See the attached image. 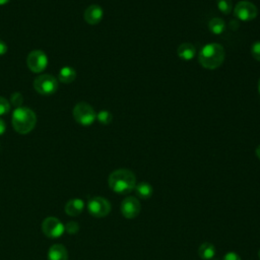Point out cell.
I'll return each mask as SVG.
<instances>
[{"mask_svg": "<svg viewBox=\"0 0 260 260\" xmlns=\"http://www.w3.org/2000/svg\"><path fill=\"white\" fill-rule=\"evenodd\" d=\"M215 247L211 243H203L198 249V255L203 260H212L215 256Z\"/></svg>", "mask_w": 260, "mask_h": 260, "instance_id": "cell-15", "label": "cell"}, {"mask_svg": "<svg viewBox=\"0 0 260 260\" xmlns=\"http://www.w3.org/2000/svg\"><path fill=\"white\" fill-rule=\"evenodd\" d=\"M74 120L82 126H90L96 119V113L93 108L84 102L75 105L72 111Z\"/></svg>", "mask_w": 260, "mask_h": 260, "instance_id": "cell-4", "label": "cell"}, {"mask_svg": "<svg viewBox=\"0 0 260 260\" xmlns=\"http://www.w3.org/2000/svg\"><path fill=\"white\" fill-rule=\"evenodd\" d=\"M134 190L136 192V194L138 195V197L142 198V199H147L149 197H151L152 195V186L146 182H141L137 185H135Z\"/></svg>", "mask_w": 260, "mask_h": 260, "instance_id": "cell-17", "label": "cell"}, {"mask_svg": "<svg viewBox=\"0 0 260 260\" xmlns=\"http://www.w3.org/2000/svg\"><path fill=\"white\" fill-rule=\"evenodd\" d=\"M22 94L20 92H13L10 96V102L11 104L15 107V108H18V107H21V104H22Z\"/></svg>", "mask_w": 260, "mask_h": 260, "instance_id": "cell-22", "label": "cell"}, {"mask_svg": "<svg viewBox=\"0 0 260 260\" xmlns=\"http://www.w3.org/2000/svg\"><path fill=\"white\" fill-rule=\"evenodd\" d=\"M37 123V117L32 110L27 107H18L12 113V126L19 134H27Z\"/></svg>", "mask_w": 260, "mask_h": 260, "instance_id": "cell-3", "label": "cell"}, {"mask_svg": "<svg viewBox=\"0 0 260 260\" xmlns=\"http://www.w3.org/2000/svg\"><path fill=\"white\" fill-rule=\"evenodd\" d=\"M218 10L223 14H230L233 9L232 0H216Z\"/></svg>", "mask_w": 260, "mask_h": 260, "instance_id": "cell-19", "label": "cell"}, {"mask_svg": "<svg viewBox=\"0 0 260 260\" xmlns=\"http://www.w3.org/2000/svg\"><path fill=\"white\" fill-rule=\"evenodd\" d=\"M10 0H0V5H5L9 2Z\"/></svg>", "mask_w": 260, "mask_h": 260, "instance_id": "cell-29", "label": "cell"}, {"mask_svg": "<svg viewBox=\"0 0 260 260\" xmlns=\"http://www.w3.org/2000/svg\"><path fill=\"white\" fill-rule=\"evenodd\" d=\"M225 57L224 49L220 44L210 43L205 45L199 52V63L206 69L218 68Z\"/></svg>", "mask_w": 260, "mask_h": 260, "instance_id": "cell-2", "label": "cell"}, {"mask_svg": "<svg viewBox=\"0 0 260 260\" xmlns=\"http://www.w3.org/2000/svg\"><path fill=\"white\" fill-rule=\"evenodd\" d=\"M258 92L260 94V78H259V82H258Z\"/></svg>", "mask_w": 260, "mask_h": 260, "instance_id": "cell-30", "label": "cell"}, {"mask_svg": "<svg viewBox=\"0 0 260 260\" xmlns=\"http://www.w3.org/2000/svg\"><path fill=\"white\" fill-rule=\"evenodd\" d=\"M255 153H256L257 157L260 159V145L257 146V148H256V150H255Z\"/></svg>", "mask_w": 260, "mask_h": 260, "instance_id": "cell-28", "label": "cell"}, {"mask_svg": "<svg viewBox=\"0 0 260 260\" xmlns=\"http://www.w3.org/2000/svg\"><path fill=\"white\" fill-rule=\"evenodd\" d=\"M7 50H8L7 45H6L3 41H1V40H0V56L4 55V54L7 52Z\"/></svg>", "mask_w": 260, "mask_h": 260, "instance_id": "cell-26", "label": "cell"}, {"mask_svg": "<svg viewBox=\"0 0 260 260\" xmlns=\"http://www.w3.org/2000/svg\"><path fill=\"white\" fill-rule=\"evenodd\" d=\"M48 260H68V252L62 244L52 245L47 254Z\"/></svg>", "mask_w": 260, "mask_h": 260, "instance_id": "cell-12", "label": "cell"}, {"mask_svg": "<svg viewBox=\"0 0 260 260\" xmlns=\"http://www.w3.org/2000/svg\"><path fill=\"white\" fill-rule=\"evenodd\" d=\"M177 54L180 59H182L184 61H190L195 57L196 49L190 43H183L178 47Z\"/></svg>", "mask_w": 260, "mask_h": 260, "instance_id": "cell-14", "label": "cell"}, {"mask_svg": "<svg viewBox=\"0 0 260 260\" xmlns=\"http://www.w3.org/2000/svg\"><path fill=\"white\" fill-rule=\"evenodd\" d=\"M258 256H259V258H260V249H259V252H258Z\"/></svg>", "mask_w": 260, "mask_h": 260, "instance_id": "cell-31", "label": "cell"}, {"mask_svg": "<svg viewBox=\"0 0 260 260\" xmlns=\"http://www.w3.org/2000/svg\"><path fill=\"white\" fill-rule=\"evenodd\" d=\"M83 17L88 24H91V25L98 24L99 22H101V20L104 17V10L101 6L96 4H92L84 10Z\"/></svg>", "mask_w": 260, "mask_h": 260, "instance_id": "cell-11", "label": "cell"}, {"mask_svg": "<svg viewBox=\"0 0 260 260\" xmlns=\"http://www.w3.org/2000/svg\"><path fill=\"white\" fill-rule=\"evenodd\" d=\"M64 228H65V231H66L68 234H76V233L78 232V230H79V225H78V223L75 222V221H69V222H67V223L64 225Z\"/></svg>", "mask_w": 260, "mask_h": 260, "instance_id": "cell-24", "label": "cell"}, {"mask_svg": "<svg viewBox=\"0 0 260 260\" xmlns=\"http://www.w3.org/2000/svg\"><path fill=\"white\" fill-rule=\"evenodd\" d=\"M9 111H10V104H9V102L5 98L0 96V116L8 114Z\"/></svg>", "mask_w": 260, "mask_h": 260, "instance_id": "cell-21", "label": "cell"}, {"mask_svg": "<svg viewBox=\"0 0 260 260\" xmlns=\"http://www.w3.org/2000/svg\"><path fill=\"white\" fill-rule=\"evenodd\" d=\"M76 77V71L70 66H64L58 73V79L63 83H71Z\"/></svg>", "mask_w": 260, "mask_h": 260, "instance_id": "cell-16", "label": "cell"}, {"mask_svg": "<svg viewBox=\"0 0 260 260\" xmlns=\"http://www.w3.org/2000/svg\"><path fill=\"white\" fill-rule=\"evenodd\" d=\"M208 28L214 35H221L225 29V23L221 18L214 17L209 20Z\"/></svg>", "mask_w": 260, "mask_h": 260, "instance_id": "cell-18", "label": "cell"}, {"mask_svg": "<svg viewBox=\"0 0 260 260\" xmlns=\"http://www.w3.org/2000/svg\"><path fill=\"white\" fill-rule=\"evenodd\" d=\"M251 53H252V56L254 57V59H256L257 61L260 62V41L253 43V45L251 47Z\"/></svg>", "mask_w": 260, "mask_h": 260, "instance_id": "cell-23", "label": "cell"}, {"mask_svg": "<svg viewBox=\"0 0 260 260\" xmlns=\"http://www.w3.org/2000/svg\"><path fill=\"white\" fill-rule=\"evenodd\" d=\"M5 130H6V125H5L4 121H3L2 119H0V136H1L2 134H4Z\"/></svg>", "mask_w": 260, "mask_h": 260, "instance_id": "cell-27", "label": "cell"}, {"mask_svg": "<svg viewBox=\"0 0 260 260\" xmlns=\"http://www.w3.org/2000/svg\"><path fill=\"white\" fill-rule=\"evenodd\" d=\"M108 183L109 187L114 192L119 194H127L134 190L136 178L130 170L119 169L110 174Z\"/></svg>", "mask_w": 260, "mask_h": 260, "instance_id": "cell-1", "label": "cell"}, {"mask_svg": "<svg viewBox=\"0 0 260 260\" xmlns=\"http://www.w3.org/2000/svg\"><path fill=\"white\" fill-rule=\"evenodd\" d=\"M235 16L242 21H251L258 15V8L250 1H240L235 9Z\"/></svg>", "mask_w": 260, "mask_h": 260, "instance_id": "cell-8", "label": "cell"}, {"mask_svg": "<svg viewBox=\"0 0 260 260\" xmlns=\"http://www.w3.org/2000/svg\"><path fill=\"white\" fill-rule=\"evenodd\" d=\"M34 88L42 95H51L58 89L57 79L51 74H42L34 80Z\"/></svg>", "mask_w": 260, "mask_h": 260, "instance_id": "cell-5", "label": "cell"}, {"mask_svg": "<svg viewBox=\"0 0 260 260\" xmlns=\"http://www.w3.org/2000/svg\"><path fill=\"white\" fill-rule=\"evenodd\" d=\"M141 209V205L139 200L134 196L126 197L121 203V212L126 218H134L136 217Z\"/></svg>", "mask_w": 260, "mask_h": 260, "instance_id": "cell-10", "label": "cell"}, {"mask_svg": "<svg viewBox=\"0 0 260 260\" xmlns=\"http://www.w3.org/2000/svg\"><path fill=\"white\" fill-rule=\"evenodd\" d=\"M223 260H241V257L236 252H228L223 256Z\"/></svg>", "mask_w": 260, "mask_h": 260, "instance_id": "cell-25", "label": "cell"}, {"mask_svg": "<svg viewBox=\"0 0 260 260\" xmlns=\"http://www.w3.org/2000/svg\"><path fill=\"white\" fill-rule=\"evenodd\" d=\"M87 210L94 217H104L111 211V203L104 197L94 196L87 202Z\"/></svg>", "mask_w": 260, "mask_h": 260, "instance_id": "cell-6", "label": "cell"}, {"mask_svg": "<svg viewBox=\"0 0 260 260\" xmlns=\"http://www.w3.org/2000/svg\"><path fill=\"white\" fill-rule=\"evenodd\" d=\"M42 231L46 237L51 239H57L63 235V233L65 232V228L59 218L49 216L43 220Z\"/></svg>", "mask_w": 260, "mask_h": 260, "instance_id": "cell-7", "label": "cell"}, {"mask_svg": "<svg viewBox=\"0 0 260 260\" xmlns=\"http://www.w3.org/2000/svg\"><path fill=\"white\" fill-rule=\"evenodd\" d=\"M96 119L98 121L103 124V125H108L112 122V119H113V116L112 114L107 111V110H102L100 111L98 114H96Z\"/></svg>", "mask_w": 260, "mask_h": 260, "instance_id": "cell-20", "label": "cell"}, {"mask_svg": "<svg viewBox=\"0 0 260 260\" xmlns=\"http://www.w3.org/2000/svg\"><path fill=\"white\" fill-rule=\"evenodd\" d=\"M65 212L70 216H77L79 215L84 209V201L80 198H73L70 199L65 204Z\"/></svg>", "mask_w": 260, "mask_h": 260, "instance_id": "cell-13", "label": "cell"}, {"mask_svg": "<svg viewBox=\"0 0 260 260\" xmlns=\"http://www.w3.org/2000/svg\"><path fill=\"white\" fill-rule=\"evenodd\" d=\"M26 64L30 71L40 73L44 71L48 66V57L45 52L41 50H35L28 54L26 58Z\"/></svg>", "mask_w": 260, "mask_h": 260, "instance_id": "cell-9", "label": "cell"}]
</instances>
